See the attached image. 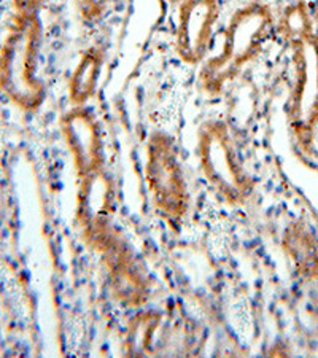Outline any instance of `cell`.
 Instances as JSON below:
<instances>
[{
	"instance_id": "obj_1",
	"label": "cell",
	"mask_w": 318,
	"mask_h": 358,
	"mask_svg": "<svg viewBox=\"0 0 318 358\" xmlns=\"http://www.w3.org/2000/svg\"><path fill=\"white\" fill-rule=\"evenodd\" d=\"M43 27L40 11H15L13 22L0 46V91L22 112H37L46 90L38 77Z\"/></svg>"
},
{
	"instance_id": "obj_10",
	"label": "cell",
	"mask_w": 318,
	"mask_h": 358,
	"mask_svg": "<svg viewBox=\"0 0 318 358\" xmlns=\"http://www.w3.org/2000/svg\"><path fill=\"white\" fill-rule=\"evenodd\" d=\"M106 53L101 46L94 45L83 51L67 83V96L72 106L83 107L94 97Z\"/></svg>"
},
{
	"instance_id": "obj_5",
	"label": "cell",
	"mask_w": 318,
	"mask_h": 358,
	"mask_svg": "<svg viewBox=\"0 0 318 358\" xmlns=\"http://www.w3.org/2000/svg\"><path fill=\"white\" fill-rule=\"evenodd\" d=\"M291 50L296 80L288 102V123L299 147L310 152L318 128V36Z\"/></svg>"
},
{
	"instance_id": "obj_2",
	"label": "cell",
	"mask_w": 318,
	"mask_h": 358,
	"mask_svg": "<svg viewBox=\"0 0 318 358\" xmlns=\"http://www.w3.org/2000/svg\"><path fill=\"white\" fill-rule=\"evenodd\" d=\"M274 27L273 8L263 0H248L237 8L224 29L222 53L202 66L199 75L202 90L210 96L219 94L224 86L261 55Z\"/></svg>"
},
{
	"instance_id": "obj_14",
	"label": "cell",
	"mask_w": 318,
	"mask_h": 358,
	"mask_svg": "<svg viewBox=\"0 0 318 358\" xmlns=\"http://www.w3.org/2000/svg\"><path fill=\"white\" fill-rule=\"evenodd\" d=\"M78 18L85 24H96L102 21L117 3V0H73Z\"/></svg>"
},
{
	"instance_id": "obj_8",
	"label": "cell",
	"mask_w": 318,
	"mask_h": 358,
	"mask_svg": "<svg viewBox=\"0 0 318 358\" xmlns=\"http://www.w3.org/2000/svg\"><path fill=\"white\" fill-rule=\"evenodd\" d=\"M219 13V0H183L178 5L175 51L185 64L198 66L205 61Z\"/></svg>"
},
{
	"instance_id": "obj_15",
	"label": "cell",
	"mask_w": 318,
	"mask_h": 358,
	"mask_svg": "<svg viewBox=\"0 0 318 358\" xmlns=\"http://www.w3.org/2000/svg\"><path fill=\"white\" fill-rule=\"evenodd\" d=\"M45 0H13L15 11L27 10V11H40L43 7Z\"/></svg>"
},
{
	"instance_id": "obj_16",
	"label": "cell",
	"mask_w": 318,
	"mask_h": 358,
	"mask_svg": "<svg viewBox=\"0 0 318 358\" xmlns=\"http://www.w3.org/2000/svg\"><path fill=\"white\" fill-rule=\"evenodd\" d=\"M312 8V15H314V20H315V24L318 26V0H314L310 5Z\"/></svg>"
},
{
	"instance_id": "obj_13",
	"label": "cell",
	"mask_w": 318,
	"mask_h": 358,
	"mask_svg": "<svg viewBox=\"0 0 318 358\" xmlns=\"http://www.w3.org/2000/svg\"><path fill=\"white\" fill-rule=\"evenodd\" d=\"M161 314L154 310H140L127 323L123 349L124 355L143 357L152 354L153 339L161 325Z\"/></svg>"
},
{
	"instance_id": "obj_17",
	"label": "cell",
	"mask_w": 318,
	"mask_h": 358,
	"mask_svg": "<svg viewBox=\"0 0 318 358\" xmlns=\"http://www.w3.org/2000/svg\"><path fill=\"white\" fill-rule=\"evenodd\" d=\"M166 3H171V5H180L183 0H164Z\"/></svg>"
},
{
	"instance_id": "obj_12",
	"label": "cell",
	"mask_w": 318,
	"mask_h": 358,
	"mask_svg": "<svg viewBox=\"0 0 318 358\" xmlns=\"http://www.w3.org/2000/svg\"><path fill=\"white\" fill-rule=\"evenodd\" d=\"M282 247L301 275L315 277L318 274V252L315 241L304 227L298 223L288 227L283 234Z\"/></svg>"
},
{
	"instance_id": "obj_9",
	"label": "cell",
	"mask_w": 318,
	"mask_h": 358,
	"mask_svg": "<svg viewBox=\"0 0 318 358\" xmlns=\"http://www.w3.org/2000/svg\"><path fill=\"white\" fill-rule=\"evenodd\" d=\"M61 132L78 178L106 166L102 129L91 108L73 106L67 110L61 117Z\"/></svg>"
},
{
	"instance_id": "obj_6",
	"label": "cell",
	"mask_w": 318,
	"mask_h": 358,
	"mask_svg": "<svg viewBox=\"0 0 318 358\" xmlns=\"http://www.w3.org/2000/svg\"><path fill=\"white\" fill-rule=\"evenodd\" d=\"M91 245L102 257L113 298L124 308L145 306L152 296V282L129 244L112 228Z\"/></svg>"
},
{
	"instance_id": "obj_11",
	"label": "cell",
	"mask_w": 318,
	"mask_h": 358,
	"mask_svg": "<svg viewBox=\"0 0 318 358\" xmlns=\"http://www.w3.org/2000/svg\"><path fill=\"white\" fill-rule=\"evenodd\" d=\"M314 24L315 20L310 5L305 0H294L283 8L279 20L275 21V31L277 36L293 48L315 36Z\"/></svg>"
},
{
	"instance_id": "obj_4",
	"label": "cell",
	"mask_w": 318,
	"mask_h": 358,
	"mask_svg": "<svg viewBox=\"0 0 318 358\" xmlns=\"http://www.w3.org/2000/svg\"><path fill=\"white\" fill-rule=\"evenodd\" d=\"M145 182L152 204L167 222L180 223L189 212V189L173 138L163 131L148 137L145 147Z\"/></svg>"
},
{
	"instance_id": "obj_7",
	"label": "cell",
	"mask_w": 318,
	"mask_h": 358,
	"mask_svg": "<svg viewBox=\"0 0 318 358\" xmlns=\"http://www.w3.org/2000/svg\"><path fill=\"white\" fill-rule=\"evenodd\" d=\"M117 206V183L106 166L78 178L77 224L88 244L112 229V217Z\"/></svg>"
},
{
	"instance_id": "obj_3",
	"label": "cell",
	"mask_w": 318,
	"mask_h": 358,
	"mask_svg": "<svg viewBox=\"0 0 318 358\" xmlns=\"http://www.w3.org/2000/svg\"><path fill=\"white\" fill-rule=\"evenodd\" d=\"M196 155L202 177L223 202L242 206L252 198L254 180L240 163L228 123L205 121L198 131Z\"/></svg>"
}]
</instances>
